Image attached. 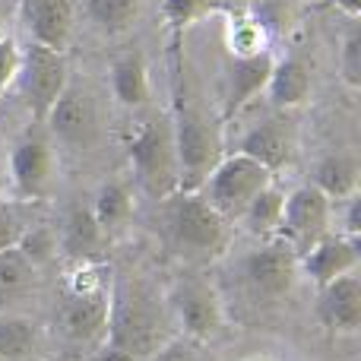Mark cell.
I'll list each match as a JSON object with an SVG mask.
<instances>
[{
  "mask_svg": "<svg viewBox=\"0 0 361 361\" xmlns=\"http://www.w3.org/2000/svg\"><path fill=\"white\" fill-rule=\"evenodd\" d=\"M124 143H127V159H130L133 171H137V184L159 203L165 197H171L180 184L171 121L162 118V114L133 121Z\"/></svg>",
  "mask_w": 361,
  "mask_h": 361,
  "instance_id": "cell-3",
  "label": "cell"
},
{
  "mask_svg": "<svg viewBox=\"0 0 361 361\" xmlns=\"http://www.w3.org/2000/svg\"><path fill=\"white\" fill-rule=\"evenodd\" d=\"M282 206H286V190H282L276 180H269V184L250 200L247 209H244V216H241L244 228L254 238H260V241L276 238L279 235V225H282Z\"/></svg>",
  "mask_w": 361,
  "mask_h": 361,
  "instance_id": "cell-21",
  "label": "cell"
},
{
  "mask_svg": "<svg viewBox=\"0 0 361 361\" xmlns=\"http://www.w3.org/2000/svg\"><path fill=\"white\" fill-rule=\"evenodd\" d=\"M273 63H276V57L269 51H260V54H250V57H231L228 82H225V105H222L225 118L238 114L260 92H267Z\"/></svg>",
  "mask_w": 361,
  "mask_h": 361,
  "instance_id": "cell-15",
  "label": "cell"
},
{
  "mask_svg": "<svg viewBox=\"0 0 361 361\" xmlns=\"http://www.w3.org/2000/svg\"><path fill=\"white\" fill-rule=\"evenodd\" d=\"M339 76L349 89L361 86V29L352 25L343 38V51H339Z\"/></svg>",
  "mask_w": 361,
  "mask_h": 361,
  "instance_id": "cell-30",
  "label": "cell"
},
{
  "mask_svg": "<svg viewBox=\"0 0 361 361\" xmlns=\"http://www.w3.org/2000/svg\"><path fill=\"white\" fill-rule=\"evenodd\" d=\"M225 44L231 57H250L269 51V38L247 13H228V29H225Z\"/></svg>",
  "mask_w": 361,
  "mask_h": 361,
  "instance_id": "cell-27",
  "label": "cell"
},
{
  "mask_svg": "<svg viewBox=\"0 0 361 361\" xmlns=\"http://www.w3.org/2000/svg\"><path fill=\"white\" fill-rule=\"evenodd\" d=\"M238 152L257 159V162L267 165L276 175V171H279L282 165H288V159H292V133H288V127L279 124V121H263V124L250 127V130L244 133V143Z\"/></svg>",
  "mask_w": 361,
  "mask_h": 361,
  "instance_id": "cell-18",
  "label": "cell"
},
{
  "mask_svg": "<svg viewBox=\"0 0 361 361\" xmlns=\"http://www.w3.org/2000/svg\"><path fill=\"white\" fill-rule=\"evenodd\" d=\"M23 99L29 105V114L35 124H44L48 111L54 108V102L61 99V92L70 82V67H67V54L54 48L32 42L23 51Z\"/></svg>",
  "mask_w": 361,
  "mask_h": 361,
  "instance_id": "cell-8",
  "label": "cell"
},
{
  "mask_svg": "<svg viewBox=\"0 0 361 361\" xmlns=\"http://www.w3.org/2000/svg\"><path fill=\"white\" fill-rule=\"evenodd\" d=\"M320 326L330 333H358L361 326V279L358 269L345 273L339 279L317 288V305H314Z\"/></svg>",
  "mask_w": 361,
  "mask_h": 361,
  "instance_id": "cell-12",
  "label": "cell"
},
{
  "mask_svg": "<svg viewBox=\"0 0 361 361\" xmlns=\"http://www.w3.org/2000/svg\"><path fill=\"white\" fill-rule=\"evenodd\" d=\"M108 288H95V292L67 295L61 307V324L73 343H105L108 336Z\"/></svg>",
  "mask_w": 361,
  "mask_h": 361,
  "instance_id": "cell-14",
  "label": "cell"
},
{
  "mask_svg": "<svg viewBox=\"0 0 361 361\" xmlns=\"http://www.w3.org/2000/svg\"><path fill=\"white\" fill-rule=\"evenodd\" d=\"M6 23H10V4L0 0V35H6Z\"/></svg>",
  "mask_w": 361,
  "mask_h": 361,
  "instance_id": "cell-38",
  "label": "cell"
},
{
  "mask_svg": "<svg viewBox=\"0 0 361 361\" xmlns=\"http://www.w3.org/2000/svg\"><path fill=\"white\" fill-rule=\"evenodd\" d=\"M57 159L54 146L38 130H29L10 149V180L23 200H44L54 187Z\"/></svg>",
  "mask_w": 361,
  "mask_h": 361,
  "instance_id": "cell-10",
  "label": "cell"
},
{
  "mask_svg": "<svg viewBox=\"0 0 361 361\" xmlns=\"http://www.w3.org/2000/svg\"><path fill=\"white\" fill-rule=\"evenodd\" d=\"M326 6H336L339 13H345L349 19H358L361 16V0H324Z\"/></svg>",
  "mask_w": 361,
  "mask_h": 361,
  "instance_id": "cell-36",
  "label": "cell"
},
{
  "mask_svg": "<svg viewBox=\"0 0 361 361\" xmlns=\"http://www.w3.org/2000/svg\"><path fill=\"white\" fill-rule=\"evenodd\" d=\"M23 10L32 32V42L54 51H67L76 19L73 0H25Z\"/></svg>",
  "mask_w": 361,
  "mask_h": 361,
  "instance_id": "cell-16",
  "label": "cell"
},
{
  "mask_svg": "<svg viewBox=\"0 0 361 361\" xmlns=\"http://www.w3.org/2000/svg\"><path fill=\"white\" fill-rule=\"evenodd\" d=\"M244 13L267 32V38L286 35L295 25V0H250Z\"/></svg>",
  "mask_w": 361,
  "mask_h": 361,
  "instance_id": "cell-28",
  "label": "cell"
},
{
  "mask_svg": "<svg viewBox=\"0 0 361 361\" xmlns=\"http://www.w3.org/2000/svg\"><path fill=\"white\" fill-rule=\"evenodd\" d=\"M171 140H175V156H178V190H200L209 171L222 159V140L219 130L190 99H187L184 86H180L175 73V111H171Z\"/></svg>",
  "mask_w": 361,
  "mask_h": 361,
  "instance_id": "cell-2",
  "label": "cell"
},
{
  "mask_svg": "<svg viewBox=\"0 0 361 361\" xmlns=\"http://www.w3.org/2000/svg\"><path fill=\"white\" fill-rule=\"evenodd\" d=\"M165 228L184 254L193 257H216L228 244L231 225L206 203L200 190H175L171 197L162 200Z\"/></svg>",
  "mask_w": 361,
  "mask_h": 361,
  "instance_id": "cell-4",
  "label": "cell"
},
{
  "mask_svg": "<svg viewBox=\"0 0 361 361\" xmlns=\"http://www.w3.org/2000/svg\"><path fill=\"white\" fill-rule=\"evenodd\" d=\"M19 67H23V48L13 35H0V92L19 76Z\"/></svg>",
  "mask_w": 361,
  "mask_h": 361,
  "instance_id": "cell-32",
  "label": "cell"
},
{
  "mask_svg": "<svg viewBox=\"0 0 361 361\" xmlns=\"http://www.w3.org/2000/svg\"><path fill=\"white\" fill-rule=\"evenodd\" d=\"M111 89L114 99L124 108H143L152 99V82H149V67L140 51L118 57L111 67Z\"/></svg>",
  "mask_w": 361,
  "mask_h": 361,
  "instance_id": "cell-20",
  "label": "cell"
},
{
  "mask_svg": "<svg viewBox=\"0 0 361 361\" xmlns=\"http://www.w3.org/2000/svg\"><path fill=\"white\" fill-rule=\"evenodd\" d=\"M89 209H92L95 222L102 225V231H105V235H114V231H121L127 222H130L133 197L124 184H105Z\"/></svg>",
  "mask_w": 361,
  "mask_h": 361,
  "instance_id": "cell-23",
  "label": "cell"
},
{
  "mask_svg": "<svg viewBox=\"0 0 361 361\" xmlns=\"http://www.w3.org/2000/svg\"><path fill=\"white\" fill-rule=\"evenodd\" d=\"M311 89H314V76H311L307 61L288 54L273 63V73H269V82H267V95L276 108H282V111L301 108L311 99Z\"/></svg>",
  "mask_w": 361,
  "mask_h": 361,
  "instance_id": "cell-17",
  "label": "cell"
},
{
  "mask_svg": "<svg viewBox=\"0 0 361 361\" xmlns=\"http://www.w3.org/2000/svg\"><path fill=\"white\" fill-rule=\"evenodd\" d=\"M244 361H273V358H267V355H250V358H244Z\"/></svg>",
  "mask_w": 361,
  "mask_h": 361,
  "instance_id": "cell-39",
  "label": "cell"
},
{
  "mask_svg": "<svg viewBox=\"0 0 361 361\" xmlns=\"http://www.w3.org/2000/svg\"><path fill=\"white\" fill-rule=\"evenodd\" d=\"M216 4H219V10H225V13H244L250 0H216Z\"/></svg>",
  "mask_w": 361,
  "mask_h": 361,
  "instance_id": "cell-37",
  "label": "cell"
},
{
  "mask_svg": "<svg viewBox=\"0 0 361 361\" xmlns=\"http://www.w3.org/2000/svg\"><path fill=\"white\" fill-rule=\"evenodd\" d=\"M244 282L263 301H279L295 288L298 279V254L282 238H267L241 260Z\"/></svg>",
  "mask_w": 361,
  "mask_h": 361,
  "instance_id": "cell-9",
  "label": "cell"
},
{
  "mask_svg": "<svg viewBox=\"0 0 361 361\" xmlns=\"http://www.w3.org/2000/svg\"><path fill=\"white\" fill-rule=\"evenodd\" d=\"M105 231H102V225L95 222L92 209L89 206H76V209H70L67 222H63V238H61V247L63 254L70 257V260L76 263H89L92 257L102 254V247H105Z\"/></svg>",
  "mask_w": 361,
  "mask_h": 361,
  "instance_id": "cell-19",
  "label": "cell"
},
{
  "mask_svg": "<svg viewBox=\"0 0 361 361\" xmlns=\"http://www.w3.org/2000/svg\"><path fill=\"white\" fill-rule=\"evenodd\" d=\"M0 361H4V358H0Z\"/></svg>",
  "mask_w": 361,
  "mask_h": 361,
  "instance_id": "cell-40",
  "label": "cell"
},
{
  "mask_svg": "<svg viewBox=\"0 0 361 361\" xmlns=\"http://www.w3.org/2000/svg\"><path fill=\"white\" fill-rule=\"evenodd\" d=\"M82 4H86V16L111 35L133 29L143 13V0H82Z\"/></svg>",
  "mask_w": 361,
  "mask_h": 361,
  "instance_id": "cell-24",
  "label": "cell"
},
{
  "mask_svg": "<svg viewBox=\"0 0 361 361\" xmlns=\"http://www.w3.org/2000/svg\"><path fill=\"white\" fill-rule=\"evenodd\" d=\"M333 228V200L320 190L317 184H301L292 193H286L282 206V225L279 235L295 254H305L307 247L326 238Z\"/></svg>",
  "mask_w": 361,
  "mask_h": 361,
  "instance_id": "cell-7",
  "label": "cell"
},
{
  "mask_svg": "<svg viewBox=\"0 0 361 361\" xmlns=\"http://www.w3.org/2000/svg\"><path fill=\"white\" fill-rule=\"evenodd\" d=\"M358 260H361V250H358V241L345 235H326L320 238L314 247H307L305 254L298 257V269L314 282V286H326V282L339 279L345 273H355L358 269Z\"/></svg>",
  "mask_w": 361,
  "mask_h": 361,
  "instance_id": "cell-13",
  "label": "cell"
},
{
  "mask_svg": "<svg viewBox=\"0 0 361 361\" xmlns=\"http://www.w3.org/2000/svg\"><path fill=\"white\" fill-rule=\"evenodd\" d=\"M169 307H171V317H175L180 336L193 339V343H209L225 326L222 298H219L216 286L206 282L203 276H184L171 288Z\"/></svg>",
  "mask_w": 361,
  "mask_h": 361,
  "instance_id": "cell-6",
  "label": "cell"
},
{
  "mask_svg": "<svg viewBox=\"0 0 361 361\" xmlns=\"http://www.w3.org/2000/svg\"><path fill=\"white\" fill-rule=\"evenodd\" d=\"M162 13L171 29L184 32V29H190L193 23L206 19L209 13H219V4L216 0H162Z\"/></svg>",
  "mask_w": 361,
  "mask_h": 361,
  "instance_id": "cell-29",
  "label": "cell"
},
{
  "mask_svg": "<svg viewBox=\"0 0 361 361\" xmlns=\"http://www.w3.org/2000/svg\"><path fill=\"white\" fill-rule=\"evenodd\" d=\"M44 124H48V130L54 133L61 143L86 149V146H92L95 137H99V108H95V99L86 89L67 82V89H63L61 99H57L54 108L48 111Z\"/></svg>",
  "mask_w": 361,
  "mask_h": 361,
  "instance_id": "cell-11",
  "label": "cell"
},
{
  "mask_svg": "<svg viewBox=\"0 0 361 361\" xmlns=\"http://www.w3.org/2000/svg\"><path fill=\"white\" fill-rule=\"evenodd\" d=\"M32 282H35V263L19 247L0 250V301L25 295Z\"/></svg>",
  "mask_w": 361,
  "mask_h": 361,
  "instance_id": "cell-25",
  "label": "cell"
},
{
  "mask_svg": "<svg viewBox=\"0 0 361 361\" xmlns=\"http://www.w3.org/2000/svg\"><path fill=\"white\" fill-rule=\"evenodd\" d=\"M343 203H345V228L339 231V235L358 241V235H361V193H352V197L343 200Z\"/></svg>",
  "mask_w": 361,
  "mask_h": 361,
  "instance_id": "cell-34",
  "label": "cell"
},
{
  "mask_svg": "<svg viewBox=\"0 0 361 361\" xmlns=\"http://www.w3.org/2000/svg\"><path fill=\"white\" fill-rule=\"evenodd\" d=\"M92 361H143V358H137L133 352H127V349H121V345H111V343H105L99 349V355H95Z\"/></svg>",
  "mask_w": 361,
  "mask_h": 361,
  "instance_id": "cell-35",
  "label": "cell"
},
{
  "mask_svg": "<svg viewBox=\"0 0 361 361\" xmlns=\"http://www.w3.org/2000/svg\"><path fill=\"white\" fill-rule=\"evenodd\" d=\"M200 343L187 336H171L162 349H156L146 361H200V352H197Z\"/></svg>",
  "mask_w": 361,
  "mask_h": 361,
  "instance_id": "cell-33",
  "label": "cell"
},
{
  "mask_svg": "<svg viewBox=\"0 0 361 361\" xmlns=\"http://www.w3.org/2000/svg\"><path fill=\"white\" fill-rule=\"evenodd\" d=\"M269 180H276V175L267 165H260L257 159L244 156V152H231V156L219 159V165L209 171V178L203 180L200 193H203L206 203H209L225 222L235 225V222H241L250 200H254Z\"/></svg>",
  "mask_w": 361,
  "mask_h": 361,
  "instance_id": "cell-5",
  "label": "cell"
},
{
  "mask_svg": "<svg viewBox=\"0 0 361 361\" xmlns=\"http://www.w3.org/2000/svg\"><path fill=\"white\" fill-rule=\"evenodd\" d=\"M108 336L105 343L121 345L137 358H149L175 336V317L169 301L156 295V288L140 276H118L108 288Z\"/></svg>",
  "mask_w": 361,
  "mask_h": 361,
  "instance_id": "cell-1",
  "label": "cell"
},
{
  "mask_svg": "<svg viewBox=\"0 0 361 361\" xmlns=\"http://www.w3.org/2000/svg\"><path fill=\"white\" fill-rule=\"evenodd\" d=\"M314 184L333 200V203H343L352 193H358L361 184V171H358V159L349 156V152H336V156H326L320 162L317 175H314Z\"/></svg>",
  "mask_w": 361,
  "mask_h": 361,
  "instance_id": "cell-22",
  "label": "cell"
},
{
  "mask_svg": "<svg viewBox=\"0 0 361 361\" xmlns=\"http://www.w3.org/2000/svg\"><path fill=\"white\" fill-rule=\"evenodd\" d=\"M25 231H29V222L23 219L19 206L0 203V250L19 247V241H23Z\"/></svg>",
  "mask_w": 361,
  "mask_h": 361,
  "instance_id": "cell-31",
  "label": "cell"
},
{
  "mask_svg": "<svg viewBox=\"0 0 361 361\" xmlns=\"http://www.w3.org/2000/svg\"><path fill=\"white\" fill-rule=\"evenodd\" d=\"M38 349V330L25 317H4L0 320V358L4 361H25Z\"/></svg>",
  "mask_w": 361,
  "mask_h": 361,
  "instance_id": "cell-26",
  "label": "cell"
}]
</instances>
